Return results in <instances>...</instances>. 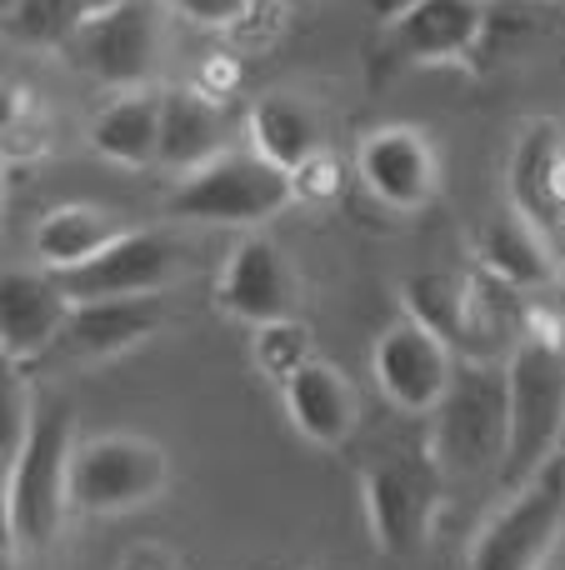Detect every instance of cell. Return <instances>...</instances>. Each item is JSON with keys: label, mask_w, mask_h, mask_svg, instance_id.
<instances>
[{"label": "cell", "mask_w": 565, "mask_h": 570, "mask_svg": "<svg viewBox=\"0 0 565 570\" xmlns=\"http://www.w3.org/2000/svg\"><path fill=\"white\" fill-rule=\"evenodd\" d=\"M561 10H565V0H561Z\"/></svg>", "instance_id": "31"}, {"label": "cell", "mask_w": 565, "mask_h": 570, "mask_svg": "<svg viewBox=\"0 0 565 570\" xmlns=\"http://www.w3.org/2000/svg\"><path fill=\"white\" fill-rule=\"evenodd\" d=\"M76 411L66 395H36V421L6 471V535L16 551H46L70 511V465H76Z\"/></svg>", "instance_id": "1"}, {"label": "cell", "mask_w": 565, "mask_h": 570, "mask_svg": "<svg viewBox=\"0 0 565 570\" xmlns=\"http://www.w3.org/2000/svg\"><path fill=\"white\" fill-rule=\"evenodd\" d=\"M360 495H366L370 541L386 556H410L426 546L440 495H446V475L430 461L426 445L420 451H386L380 461L366 465Z\"/></svg>", "instance_id": "5"}, {"label": "cell", "mask_w": 565, "mask_h": 570, "mask_svg": "<svg viewBox=\"0 0 565 570\" xmlns=\"http://www.w3.org/2000/svg\"><path fill=\"white\" fill-rule=\"evenodd\" d=\"M160 331V295H136V301H86L70 311V325L60 335V351L76 361H110L130 345L150 341Z\"/></svg>", "instance_id": "18"}, {"label": "cell", "mask_w": 565, "mask_h": 570, "mask_svg": "<svg viewBox=\"0 0 565 570\" xmlns=\"http://www.w3.org/2000/svg\"><path fill=\"white\" fill-rule=\"evenodd\" d=\"M110 6H120V0H90V10H110Z\"/></svg>", "instance_id": "27"}, {"label": "cell", "mask_w": 565, "mask_h": 570, "mask_svg": "<svg viewBox=\"0 0 565 570\" xmlns=\"http://www.w3.org/2000/svg\"><path fill=\"white\" fill-rule=\"evenodd\" d=\"M456 351L416 321H396L370 351L376 385L406 415H436V405L446 401L450 381H456Z\"/></svg>", "instance_id": "11"}, {"label": "cell", "mask_w": 565, "mask_h": 570, "mask_svg": "<svg viewBox=\"0 0 565 570\" xmlns=\"http://www.w3.org/2000/svg\"><path fill=\"white\" fill-rule=\"evenodd\" d=\"M156 46H160L156 0H120L110 10H96L76 30V40L66 46V60L80 76L100 80V86L140 90V80L156 66Z\"/></svg>", "instance_id": "8"}, {"label": "cell", "mask_w": 565, "mask_h": 570, "mask_svg": "<svg viewBox=\"0 0 565 570\" xmlns=\"http://www.w3.org/2000/svg\"><path fill=\"white\" fill-rule=\"evenodd\" d=\"M250 355H256V371L266 375V381L286 385L296 371H306L310 361H316V351H310V331L300 321H280V325H260L256 331V345H250Z\"/></svg>", "instance_id": "24"}, {"label": "cell", "mask_w": 565, "mask_h": 570, "mask_svg": "<svg viewBox=\"0 0 565 570\" xmlns=\"http://www.w3.org/2000/svg\"><path fill=\"white\" fill-rule=\"evenodd\" d=\"M216 301L226 315L246 321L250 331L260 325H280L296 321L300 311V276L296 266L286 261V250L266 236H250L230 250L226 271L216 281Z\"/></svg>", "instance_id": "12"}, {"label": "cell", "mask_w": 565, "mask_h": 570, "mask_svg": "<svg viewBox=\"0 0 565 570\" xmlns=\"http://www.w3.org/2000/svg\"><path fill=\"white\" fill-rule=\"evenodd\" d=\"M280 6H310V0H280Z\"/></svg>", "instance_id": "28"}, {"label": "cell", "mask_w": 565, "mask_h": 570, "mask_svg": "<svg viewBox=\"0 0 565 570\" xmlns=\"http://www.w3.org/2000/svg\"><path fill=\"white\" fill-rule=\"evenodd\" d=\"M356 170H360V186L390 210L430 206V196H436V186H440L436 146H430V136L416 126L370 130L356 150Z\"/></svg>", "instance_id": "13"}, {"label": "cell", "mask_w": 565, "mask_h": 570, "mask_svg": "<svg viewBox=\"0 0 565 570\" xmlns=\"http://www.w3.org/2000/svg\"><path fill=\"white\" fill-rule=\"evenodd\" d=\"M296 196V176L260 160L256 150H226L206 170L180 180L166 210L176 220H196V226H266Z\"/></svg>", "instance_id": "4"}, {"label": "cell", "mask_w": 565, "mask_h": 570, "mask_svg": "<svg viewBox=\"0 0 565 570\" xmlns=\"http://www.w3.org/2000/svg\"><path fill=\"white\" fill-rule=\"evenodd\" d=\"M561 455H565V445H561Z\"/></svg>", "instance_id": "30"}, {"label": "cell", "mask_w": 565, "mask_h": 570, "mask_svg": "<svg viewBox=\"0 0 565 570\" xmlns=\"http://www.w3.org/2000/svg\"><path fill=\"white\" fill-rule=\"evenodd\" d=\"M511 385V445L500 465V491L516 495L536 481L541 471L561 461L565 445V345L546 335L516 341L506 361Z\"/></svg>", "instance_id": "3"}, {"label": "cell", "mask_w": 565, "mask_h": 570, "mask_svg": "<svg viewBox=\"0 0 565 570\" xmlns=\"http://www.w3.org/2000/svg\"><path fill=\"white\" fill-rule=\"evenodd\" d=\"M70 295L50 271H16L0 276V351L6 365L40 361L46 351H60V335L70 325Z\"/></svg>", "instance_id": "14"}, {"label": "cell", "mask_w": 565, "mask_h": 570, "mask_svg": "<svg viewBox=\"0 0 565 570\" xmlns=\"http://www.w3.org/2000/svg\"><path fill=\"white\" fill-rule=\"evenodd\" d=\"M565 531V455L516 491L470 546V570H546Z\"/></svg>", "instance_id": "7"}, {"label": "cell", "mask_w": 565, "mask_h": 570, "mask_svg": "<svg viewBox=\"0 0 565 570\" xmlns=\"http://www.w3.org/2000/svg\"><path fill=\"white\" fill-rule=\"evenodd\" d=\"M476 256H480V271L496 285H511V291H536V285L556 276L546 230L531 226L521 210H500V216H490L480 226Z\"/></svg>", "instance_id": "20"}, {"label": "cell", "mask_w": 565, "mask_h": 570, "mask_svg": "<svg viewBox=\"0 0 565 570\" xmlns=\"http://www.w3.org/2000/svg\"><path fill=\"white\" fill-rule=\"evenodd\" d=\"M90 16V0H6V36L36 50H66Z\"/></svg>", "instance_id": "23"}, {"label": "cell", "mask_w": 565, "mask_h": 570, "mask_svg": "<svg viewBox=\"0 0 565 570\" xmlns=\"http://www.w3.org/2000/svg\"><path fill=\"white\" fill-rule=\"evenodd\" d=\"M126 236V226H120L116 210L106 206H56L40 216L36 236H30V250H36L40 271H50V276H70V271L90 266L96 256H106L116 240Z\"/></svg>", "instance_id": "19"}, {"label": "cell", "mask_w": 565, "mask_h": 570, "mask_svg": "<svg viewBox=\"0 0 565 570\" xmlns=\"http://www.w3.org/2000/svg\"><path fill=\"white\" fill-rule=\"evenodd\" d=\"M120 570H180V561L166 546H130V551L120 556Z\"/></svg>", "instance_id": "26"}, {"label": "cell", "mask_w": 565, "mask_h": 570, "mask_svg": "<svg viewBox=\"0 0 565 570\" xmlns=\"http://www.w3.org/2000/svg\"><path fill=\"white\" fill-rule=\"evenodd\" d=\"M90 146L116 166H160V90H126L90 120Z\"/></svg>", "instance_id": "22"}, {"label": "cell", "mask_w": 565, "mask_h": 570, "mask_svg": "<svg viewBox=\"0 0 565 570\" xmlns=\"http://www.w3.org/2000/svg\"><path fill=\"white\" fill-rule=\"evenodd\" d=\"M250 150L286 176H300L306 166L320 160V120L306 100L296 96H260L250 106Z\"/></svg>", "instance_id": "21"}, {"label": "cell", "mask_w": 565, "mask_h": 570, "mask_svg": "<svg viewBox=\"0 0 565 570\" xmlns=\"http://www.w3.org/2000/svg\"><path fill=\"white\" fill-rule=\"evenodd\" d=\"M226 156V106L206 90H160V166L196 176Z\"/></svg>", "instance_id": "17"}, {"label": "cell", "mask_w": 565, "mask_h": 570, "mask_svg": "<svg viewBox=\"0 0 565 570\" xmlns=\"http://www.w3.org/2000/svg\"><path fill=\"white\" fill-rule=\"evenodd\" d=\"M400 6H410V0H396V10H400Z\"/></svg>", "instance_id": "29"}, {"label": "cell", "mask_w": 565, "mask_h": 570, "mask_svg": "<svg viewBox=\"0 0 565 570\" xmlns=\"http://www.w3.org/2000/svg\"><path fill=\"white\" fill-rule=\"evenodd\" d=\"M190 26H206V30H230L256 10V0H170Z\"/></svg>", "instance_id": "25"}, {"label": "cell", "mask_w": 565, "mask_h": 570, "mask_svg": "<svg viewBox=\"0 0 565 570\" xmlns=\"http://www.w3.org/2000/svg\"><path fill=\"white\" fill-rule=\"evenodd\" d=\"M511 210L551 230L565 220V136L556 120H531L511 156Z\"/></svg>", "instance_id": "15"}, {"label": "cell", "mask_w": 565, "mask_h": 570, "mask_svg": "<svg viewBox=\"0 0 565 570\" xmlns=\"http://www.w3.org/2000/svg\"><path fill=\"white\" fill-rule=\"evenodd\" d=\"M280 401H286V415L310 445H346L356 435L360 421V401H356V385L336 371L330 361H310L306 371H296L286 385H280Z\"/></svg>", "instance_id": "16"}, {"label": "cell", "mask_w": 565, "mask_h": 570, "mask_svg": "<svg viewBox=\"0 0 565 570\" xmlns=\"http://www.w3.org/2000/svg\"><path fill=\"white\" fill-rule=\"evenodd\" d=\"M186 271V250L170 230H126L106 256L90 266L56 276L70 305L86 301H136V295H160L170 281Z\"/></svg>", "instance_id": "10"}, {"label": "cell", "mask_w": 565, "mask_h": 570, "mask_svg": "<svg viewBox=\"0 0 565 570\" xmlns=\"http://www.w3.org/2000/svg\"><path fill=\"white\" fill-rule=\"evenodd\" d=\"M511 445V385L506 365L496 361H460L446 401L430 415V461L446 481H476L500 475Z\"/></svg>", "instance_id": "2"}, {"label": "cell", "mask_w": 565, "mask_h": 570, "mask_svg": "<svg viewBox=\"0 0 565 570\" xmlns=\"http://www.w3.org/2000/svg\"><path fill=\"white\" fill-rule=\"evenodd\" d=\"M496 6L490 0H410L390 10L380 46L390 60L406 66H446V60H476L486 50Z\"/></svg>", "instance_id": "9"}, {"label": "cell", "mask_w": 565, "mask_h": 570, "mask_svg": "<svg viewBox=\"0 0 565 570\" xmlns=\"http://www.w3.org/2000/svg\"><path fill=\"white\" fill-rule=\"evenodd\" d=\"M170 461L146 435H96L80 441L70 465V511L86 515H120L150 505L166 491Z\"/></svg>", "instance_id": "6"}]
</instances>
